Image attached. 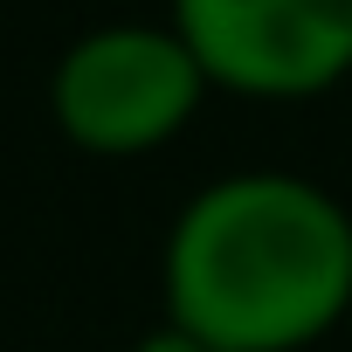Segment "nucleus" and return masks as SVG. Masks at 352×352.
Instances as JSON below:
<instances>
[{"label": "nucleus", "mask_w": 352, "mask_h": 352, "mask_svg": "<svg viewBox=\"0 0 352 352\" xmlns=\"http://www.w3.org/2000/svg\"><path fill=\"white\" fill-rule=\"evenodd\" d=\"M166 324L214 352H311L352 318V208L290 166H235L166 228Z\"/></svg>", "instance_id": "obj_1"}, {"label": "nucleus", "mask_w": 352, "mask_h": 352, "mask_svg": "<svg viewBox=\"0 0 352 352\" xmlns=\"http://www.w3.org/2000/svg\"><path fill=\"white\" fill-rule=\"evenodd\" d=\"M208 69L173 21H104L49 69V118L90 159H145L208 104Z\"/></svg>", "instance_id": "obj_2"}, {"label": "nucleus", "mask_w": 352, "mask_h": 352, "mask_svg": "<svg viewBox=\"0 0 352 352\" xmlns=\"http://www.w3.org/2000/svg\"><path fill=\"white\" fill-rule=\"evenodd\" d=\"M166 21L228 97L304 104L352 76V0H173Z\"/></svg>", "instance_id": "obj_3"}, {"label": "nucleus", "mask_w": 352, "mask_h": 352, "mask_svg": "<svg viewBox=\"0 0 352 352\" xmlns=\"http://www.w3.org/2000/svg\"><path fill=\"white\" fill-rule=\"evenodd\" d=\"M131 352H214V345H201V338H187L180 324H152V331H145V338H138Z\"/></svg>", "instance_id": "obj_4"}]
</instances>
